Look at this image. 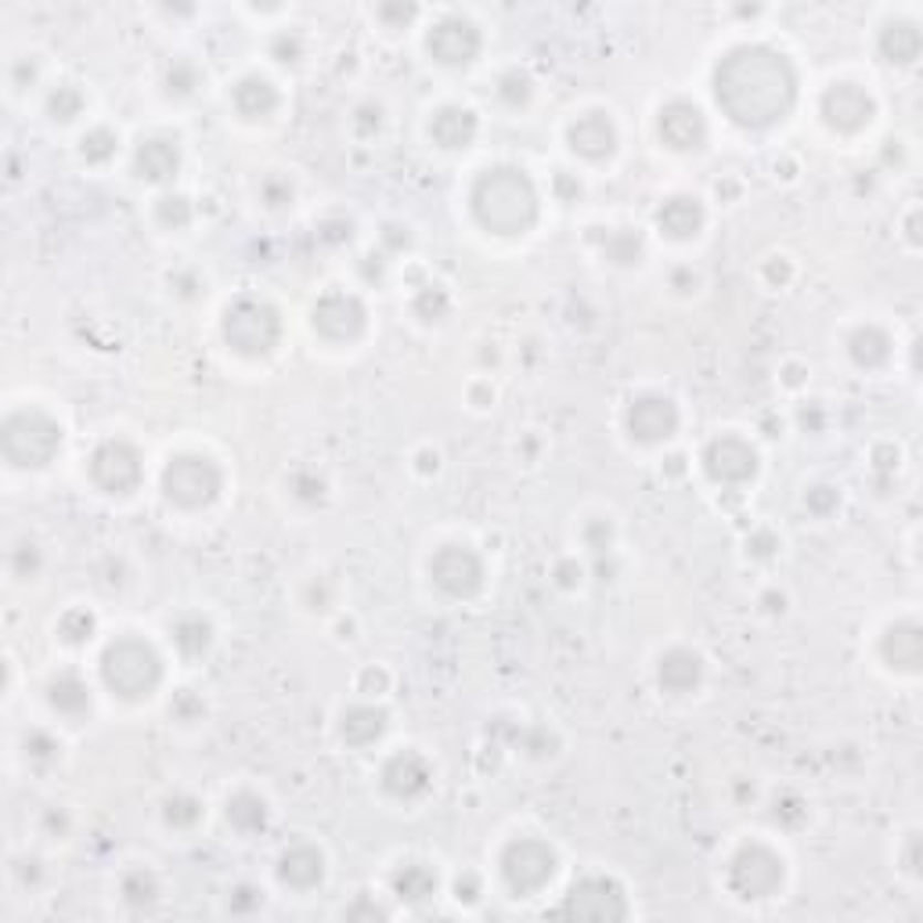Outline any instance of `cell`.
I'll list each match as a JSON object with an SVG mask.
<instances>
[{"mask_svg":"<svg viewBox=\"0 0 923 923\" xmlns=\"http://www.w3.org/2000/svg\"><path fill=\"white\" fill-rule=\"evenodd\" d=\"M719 105L743 127H768L790 113L794 73L783 54L768 48H736L714 76Z\"/></svg>","mask_w":923,"mask_h":923,"instance_id":"6da1fadb","label":"cell"},{"mask_svg":"<svg viewBox=\"0 0 923 923\" xmlns=\"http://www.w3.org/2000/svg\"><path fill=\"white\" fill-rule=\"evenodd\" d=\"M473 210L484 228L499 231V235H520L534 224L537 196L523 170L494 167L473 188Z\"/></svg>","mask_w":923,"mask_h":923,"instance_id":"7a4b0ae2","label":"cell"},{"mask_svg":"<svg viewBox=\"0 0 923 923\" xmlns=\"http://www.w3.org/2000/svg\"><path fill=\"white\" fill-rule=\"evenodd\" d=\"M102 679L123 700H141L162 679L159 653L141 639H119L102 657Z\"/></svg>","mask_w":923,"mask_h":923,"instance_id":"3957f363","label":"cell"},{"mask_svg":"<svg viewBox=\"0 0 923 923\" xmlns=\"http://www.w3.org/2000/svg\"><path fill=\"white\" fill-rule=\"evenodd\" d=\"M62 448L59 422H51L44 411H19L4 422V454L11 465H48L54 451Z\"/></svg>","mask_w":923,"mask_h":923,"instance_id":"277c9868","label":"cell"},{"mask_svg":"<svg viewBox=\"0 0 923 923\" xmlns=\"http://www.w3.org/2000/svg\"><path fill=\"white\" fill-rule=\"evenodd\" d=\"M279 333H282L279 314L260 300H239L224 314V339L231 343V350H239L245 357L268 354L279 343Z\"/></svg>","mask_w":923,"mask_h":923,"instance_id":"5b68a950","label":"cell"},{"mask_svg":"<svg viewBox=\"0 0 923 923\" xmlns=\"http://www.w3.org/2000/svg\"><path fill=\"white\" fill-rule=\"evenodd\" d=\"M162 491H167L170 502L185 505V508L210 505L220 491V470L213 465V459H206V454H181V459H174L167 465V473H162Z\"/></svg>","mask_w":923,"mask_h":923,"instance_id":"8992f818","label":"cell"},{"mask_svg":"<svg viewBox=\"0 0 923 923\" xmlns=\"http://www.w3.org/2000/svg\"><path fill=\"white\" fill-rule=\"evenodd\" d=\"M502 873L505 884L516 894H534L542 891L556 873V856L553 848L542 845V840H513L502 856Z\"/></svg>","mask_w":923,"mask_h":923,"instance_id":"52a82bcc","label":"cell"},{"mask_svg":"<svg viewBox=\"0 0 923 923\" xmlns=\"http://www.w3.org/2000/svg\"><path fill=\"white\" fill-rule=\"evenodd\" d=\"M91 480L108 494H130L141 484V459L127 440H105L91 454Z\"/></svg>","mask_w":923,"mask_h":923,"instance_id":"ba28073f","label":"cell"},{"mask_svg":"<svg viewBox=\"0 0 923 923\" xmlns=\"http://www.w3.org/2000/svg\"><path fill=\"white\" fill-rule=\"evenodd\" d=\"M779 880L783 862L762 845L743 848L733 859V870H728V884H733V891H740V899H768L779 888Z\"/></svg>","mask_w":923,"mask_h":923,"instance_id":"9c48e42d","label":"cell"},{"mask_svg":"<svg viewBox=\"0 0 923 923\" xmlns=\"http://www.w3.org/2000/svg\"><path fill=\"white\" fill-rule=\"evenodd\" d=\"M430 574H433V581L454 599L473 596V591L484 585V563H480V556L470 553L465 545L440 548V553L430 559Z\"/></svg>","mask_w":923,"mask_h":923,"instance_id":"30bf717a","label":"cell"},{"mask_svg":"<svg viewBox=\"0 0 923 923\" xmlns=\"http://www.w3.org/2000/svg\"><path fill=\"white\" fill-rule=\"evenodd\" d=\"M563 913H570V916H591V920H610V916H625L628 905H625L621 888H617L613 880H606V877H588V880H581V884L570 888Z\"/></svg>","mask_w":923,"mask_h":923,"instance_id":"8fae6325","label":"cell"},{"mask_svg":"<svg viewBox=\"0 0 923 923\" xmlns=\"http://www.w3.org/2000/svg\"><path fill=\"white\" fill-rule=\"evenodd\" d=\"M426 48H430V54L437 62H444V65H465V62H473L476 59V51H480V33H476V25L470 19H459V15H451V19H440L433 30H430V40H426Z\"/></svg>","mask_w":923,"mask_h":923,"instance_id":"7c38bea8","label":"cell"},{"mask_svg":"<svg viewBox=\"0 0 923 923\" xmlns=\"http://www.w3.org/2000/svg\"><path fill=\"white\" fill-rule=\"evenodd\" d=\"M704 462H707V473L719 480V484H743V480H751L757 470V454L743 437L711 440Z\"/></svg>","mask_w":923,"mask_h":923,"instance_id":"4fadbf2b","label":"cell"},{"mask_svg":"<svg viewBox=\"0 0 923 923\" xmlns=\"http://www.w3.org/2000/svg\"><path fill=\"white\" fill-rule=\"evenodd\" d=\"M628 430L642 444H657V440H668L674 430H679V408L668 397H639L636 405L628 408Z\"/></svg>","mask_w":923,"mask_h":923,"instance_id":"5bb4252c","label":"cell"},{"mask_svg":"<svg viewBox=\"0 0 923 923\" xmlns=\"http://www.w3.org/2000/svg\"><path fill=\"white\" fill-rule=\"evenodd\" d=\"M822 116L837 130H859L873 119V98L856 84H833L822 98Z\"/></svg>","mask_w":923,"mask_h":923,"instance_id":"9a60e30c","label":"cell"},{"mask_svg":"<svg viewBox=\"0 0 923 923\" xmlns=\"http://www.w3.org/2000/svg\"><path fill=\"white\" fill-rule=\"evenodd\" d=\"M314 325H318L328 339H354L365 325L361 300L347 296V293H328L318 307H314Z\"/></svg>","mask_w":923,"mask_h":923,"instance_id":"2e32d148","label":"cell"},{"mask_svg":"<svg viewBox=\"0 0 923 923\" xmlns=\"http://www.w3.org/2000/svg\"><path fill=\"white\" fill-rule=\"evenodd\" d=\"M660 137L671 148H700L707 137V119L693 102H671L660 108Z\"/></svg>","mask_w":923,"mask_h":923,"instance_id":"e0dca14e","label":"cell"},{"mask_svg":"<svg viewBox=\"0 0 923 923\" xmlns=\"http://www.w3.org/2000/svg\"><path fill=\"white\" fill-rule=\"evenodd\" d=\"M382 787L394 797H419L430 787V765H426V757H419L416 751H401L394 754L387 768H382Z\"/></svg>","mask_w":923,"mask_h":923,"instance_id":"ac0fdd59","label":"cell"},{"mask_svg":"<svg viewBox=\"0 0 923 923\" xmlns=\"http://www.w3.org/2000/svg\"><path fill=\"white\" fill-rule=\"evenodd\" d=\"M570 145L574 151H581L585 159H602V156H610L613 145H617V127H613V119L610 116H602V113H588L581 116L570 127Z\"/></svg>","mask_w":923,"mask_h":923,"instance_id":"d6986e66","label":"cell"},{"mask_svg":"<svg viewBox=\"0 0 923 923\" xmlns=\"http://www.w3.org/2000/svg\"><path fill=\"white\" fill-rule=\"evenodd\" d=\"M657 679H660V689H668L674 696H685L700 685V679H704V664H700L696 653L671 650L668 657H660Z\"/></svg>","mask_w":923,"mask_h":923,"instance_id":"ffe728a7","label":"cell"},{"mask_svg":"<svg viewBox=\"0 0 923 923\" xmlns=\"http://www.w3.org/2000/svg\"><path fill=\"white\" fill-rule=\"evenodd\" d=\"M657 224L671 239H689L704 228V206L689 196H674L657 210Z\"/></svg>","mask_w":923,"mask_h":923,"instance_id":"44dd1931","label":"cell"},{"mask_svg":"<svg viewBox=\"0 0 923 923\" xmlns=\"http://www.w3.org/2000/svg\"><path fill=\"white\" fill-rule=\"evenodd\" d=\"M322 873H325L322 851H314L311 845L289 848L285 856H282V862H279V877L285 880L289 888H300V891H307V888L318 884Z\"/></svg>","mask_w":923,"mask_h":923,"instance_id":"7402d4cb","label":"cell"},{"mask_svg":"<svg viewBox=\"0 0 923 923\" xmlns=\"http://www.w3.org/2000/svg\"><path fill=\"white\" fill-rule=\"evenodd\" d=\"M137 174L145 177V181H170V177L177 174V162H181V156H177V145L174 141H162V137H151V141H145L141 148H137Z\"/></svg>","mask_w":923,"mask_h":923,"instance_id":"603a6c76","label":"cell"},{"mask_svg":"<svg viewBox=\"0 0 923 923\" xmlns=\"http://www.w3.org/2000/svg\"><path fill=\"white\" fill-rule=\"evenodd\" d=\"M430 134L444 148H465L476 137V116L470 108H440L430 123Z\"/></svg>","mask_w":923,"mask_h":923,"instance_id":"cb8c5ba5","label":"cell"},{"mask_svg":"<svg viewBox=\"0 0 923 923\" xmlns=\"http://www.w3.org/2000/svg\"><path fill=\"white\" fill-rule=\"evenodd\" d=\"M382 728H387V714H382L379 707L361 704V707H350L347 714H343L339 733L350 747H368V743H376L382 736Z\"/></svg>","mask_w":923,"mask_h":923,"instance_id":"d4e9b609","label":"cell"},{"mask_svg":"<svg viewBox=\"0 0 923 923\" xmlns=\"http://www.w3.org/2000/svg\"><path fill=\"white\" fill-rule=\"evenodd\" d=\"M274 105H279V91H274V84L264 76H245L235 87V108L242 116H250V119L268 116V113H274Z\"/></svg>","mask_w":923,"mask_h":923,"instance_id":"484cf974","label":"cell"},{"mask_svg":"<svg viewBox=\"0 0 923 923\" xmlns=\"http://www.w3.org/2000/svg\"><path fill=\"white\" fill-rule=\"evenodd\" d=\"M48 700H51V707L65 714V719H76V714H84L91 707V693H87V685L76 679L73 671H65L59 674L51 685H48Z\"/></svg>","mask_w":923,"mask_h":923,"instance_id":"4316f807","label":"cell"},{"mask_svg":"<svg viewBox=\"0 0 923 923\" xmlns=\"http://www.w3.org/2000/svg\"><path fill=\"white\" fill-rule=\"evenodd\" d=\"M228 822L235 826L239 833H256V830H264L268 826V805H264V797H256L250 790H242L235 794L228 801Z\"/></svg>","mask_w":923,"mask_h":923,"instance_id":"83f0119b","label":"cell"},{"mask_svg":"<svg viewBox=\"0 0 923 923\" xmlns=\"http://www.w3.org/2000/svg\"><path fill=\"white\" fill-rule=\"evenodd\" d=\"M210 642H213V631H210V625H206L202 617H196V613H188V617H181V621L174 625V646H177V650H181V657H188V660L202 657L206 650H210Z\"/></svg>","mask_w":923,"mask_h":923,"instance_id":"f1b7e54d","label":"cell"},{"mask_svg":"<svg viewBox=\"0 0 923 923\" xmlns=\"http://www.w3.org/2000/svg\"><path fill=\"white\" fill-rule=\"evenodd\" d=\"M848 350L851 357H856V365L862 368H877V365H884L888 361V354H891V339L880 333V328H859L856 336H851L848 343Z\"/></svg>","mask_w":923,"mask_h":923,"instance_id":"f546056e","label":"cell"},{"mask_svg":"<svg viewBox=\"0 0 923 923\" xmlns=\"http://www.w3.org/2000/svg\"><path fill=\"white\" fill-rule=\"evenodd\" d=\"M394 891L408 902H426L437 891V877L422 862H408L405 870L394 873Z\"/></svg>","mask_w":923,"mask_h":923,"instance_id":"4dcf8cb0","label":"cell"},{"mask_svg":"<svg viewBox=\"0 0 923 923\" xmlns=\"http://www.w3.org/2000/svg\"><path fill=\"white\" fill-rule=\"evenodd\" d=\"M880 51L888 54V62H913L916 51H920V33L913 22H899V25H888L884 33H880Z\"/></svg>","mask_w":923,"mask_h":923,"instance_id":"1f68e13d","label":"cell"},{"mask_svg":"<svg viewBox=\"0 0 923 923\" xmlns=\"http://www.w3.org/2000/svg\"><path fill=\"white\" fill-rule=\"evenodd\" d=\"M884 642H899V650H894V646H891V650H884L894 668H916L920 664V631H916L913 621L891 628Z\"/></svg>","mask_w":923,"mask_h":923,"instance_id":"d6a6232c","label":"cell"},{"mask_svg":"<svg viewBox=\"0 0 923 923\" xmlns=\"http://www.w3.org/2000/svg\"><path fill=\"white\" fill-rule=\"evenodd\" d=\"M123 899H127L130 905H145L156 899V877L145 873V870H134L123 877Z\"/></svg>","mask_w":923,"mask_h":923,"instance_id":"836d02e7","label":"cell"},{"mask_svg":"<svg viewBox=\"0 0 923 923\" xmlns=\"http://www.w3.org/2000/svg\"><path fill=\"white\" fill-rule=\"evenodd\" d=\"M80 145H84V148H80V151H84V159H91V162H105V159L116 156V137L108 134V130H94Z\"/></svg>","mask_w":923,"mask_h":923,"instance_id":"e575fe53","label":"cell"},{"mask_svg":"<svg viewBox=\"0 0 923 923\" xmlns=\"http://www.w3.org/2000/svg\"><path fill=\"white\" fill-rule=\"evenodd\" d=\"M48 108H51L54 119H73V116H80V108H84V98H80L73 87H59L51 94Z\"/></svg>","mask_w":923,"mask_h":923,"instance_id":"d590c367","label":"cell"},{"mask_svg":"<svg viewBox=\"0 0 923 923\" xmlns=\"http://www.w3.org/2000/svg\"><path fill=\"white\" fill-rule=\"evenodd\" d=\"M159 220H162V224L185 228L188 220H191V206H188V199H181V196H167V199H159Z\"/></svg>","mask_w":923,"mask_h":923,"instance_id":"8d00e7d4","label":"cell"},{"mask_svg":"<svg viewBox=\"0 0 923 923\" xmlns=\"http://www.w3.org/2000/svg\"><path fill=\"white\" fill-rule=\"evenodd\" d=\"M91 631H94V617L84 613V610H73L62 621V639L65 642H84V639H91Z\"/></svg>","mask_w":923,"mask_h":923,"instance_id":"74e56055","label":"cell"},{"mask_svg":"<svg viewBox=\"0 0 923 923\" xmlns=\"http://www.w3.org/2000/svg\"><path fill=\"white\" fill-rule=\"evenodd\" d=\"M202 816V805L196 801V797H174V801L167 805V819L174 826H191Z\"/></svg>","mask_w":923,"mask_h":923,"instance_id":"f35d334b","label":"cell"},{"mask_svg":"<svg viewBox=\"0 0 923 923\" xmlns=\"http://www.w3.org/2000/svg\"><path fill=\"white\" fill-rule=\"evenodd\" d=\"M170 714H174V719H181V722H196L199 714H202V700L191 696V689H181V693L174 696Z\"/></svg>","mask_w":923,"mask_h":923,"instance_id":"ab89813d","label":"cell"},{"mask_svg":"<svg viewBox=\"0 0 923 923\" xmlns=\"http://www.w3.org/2000/svg\"><path fill=\"white\" fill-rule=\"evenodd\" d=\"M25 754H30V757H40V762H44V757H54V754H59V743H54L48 733H30V736H25Z\"/></svg>","mask_w":923,"mask_h":923,"instance_id":"60d3db41","label":"cell"},{"mask_svg":"<svg viewBox=\"0 0 923 923\" xmlns=\"http://www.w3.org/2000/svg\"><path fill=\"white\" fill-rule=\"evenodd\" d=\"M527 94H531V84H527V80H523L520 73H508V76L502 80V98H508L513 105L527 102Z\"/></svg>","mask_w":923,"mask_h":923,"instance_id":"b9f144b4","label":"cell"},{"mask_svg":"<svg viewBox=\"0 0 923 923\" xmlns=\"http://www.w3.org/2000/svg\"><path fill=\"white\" fill-rule=\"evenodd\" d=\"M167 84H170V91H174V84H181V91H177V94H191V91H196V69H191V65H174Z\"/></svg>","mask_w":923,"mask_h":923,"instance_id":"7bdbcfd3","label":"cell"},{"mask_svg":"<svg viewBox=\"0 0 923 923\" xmlns=\"http://www.w3.org/2000/svg\"><path fill=\"white\" fill-rule=\"evenodd\" d=\"M264 199L271 206H285L289 199H293V185H289V181H268L264 185Z\"/></svg>","mask_w":923,"mask_h":923,"instance_id":"ee69618b","label":"cell"},{"mask_svg":"<svg viewBox=\"0 0 923 923\" xmlns=\"http://www.w3.org/2000/svg\"><path fill=\"white\" fill-rule=\"evenodd\" d=\"M274 54H279V62H296V54H300V40L293 36V40H279V44H274Z\"/></svg>","mask_w":923,"mask_h":923,"instance_id":"f6af8a7d","label":"cell"}]
</instances>
